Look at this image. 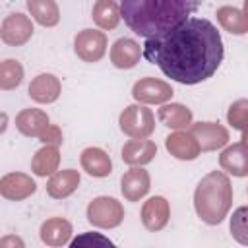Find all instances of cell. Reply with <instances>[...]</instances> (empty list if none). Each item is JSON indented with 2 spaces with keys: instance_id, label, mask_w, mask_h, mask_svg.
I'll return each instance as SVG.
<instances>
[{
  "instance_id": "cell-1",
  "label": "cell",
  "mask_w": 248,
  "mask_h": 248,
  "mask_svg": "<svg viewBox=\"0 0 248 248\" xmlns=\"http://www.w3.org/2000/svg\"><path fill=\"white\" fill-rule=\"evenodd\" d=\"M143 56L161 72L184 85L211 78L223 62V41L217 27L203 17H188L161 37L145 39Z\"/></svg>"
},
{
  "instance_id": "cell-2",
  "label": "cell",
  "mask_w": 248,
  "mask_h": 248,
  "mask_svg": "<svg viewBox=\"0 0 248 248\" xmlns=\"http://www.w3.org/2000/svg\"><path fill=\"white\" fill-rule=\"evenodd\" d=\"M198 0H120L124 23L140 37H161L186 21L196 10Z\"/></svg>"
},
{
  "instance_id": "cell-3",
  "label": "cell",
  "mask_w": 248,
  "mask_h": 248,
  "mask_svg": "<svg viewBox=\"0 0 248 248\" xmlns=\"http://www.w3.org/2000/svg\"><path fill=\"white\" fill-rule=\"evenodd\" d=\"M232 205V186L223 170L205 174L194 192V209L207 225H219Z\"/></svg>"
},
{
  "instance_id": "cell-4",
  "label": "cell",
  "mask_w": 248,
  "mask_h": 248,
  "mask_svg": "<svg viewBox=\"0 0 248 248\" xmlns=\"http://www.w3.org/2000/svg\"><path fill=\"white\" fill-rule=\"evenodd\" d=\"M120 130L128 136V138H136V140H143L149 138L155 130V116L151 112V108H147L143 103L140 105H130L120 112L118 118Z\"/></svg>"
},
{
  "instance_id": "cell-5",
  "label": "cell",
  "mask_w": 248,
  "mask_h": 248,
  "mask_svg": "<svg viewBox=\"0 0 248 248\" xmlns=\"http://www.w3.org/2000/svg\"><path fill=\"white\" fill-rule=\"evenodd\" d=\"M87 221L99 229H114L124 221V207L116 198L99 196L87 205Z\"/></svg>"
},
{
  "instance_id": "cell-6",
  "label": "cell",
  "mask_w": 248,
  "mask_h": 248,
  "mask_svg": "<svg viewBox=\"0 0 248 248\" xmlns=\"http://www.w3.org/2000/svg\"><path fill=\"white\" fill-rule=\"evenodd\" d=\"M74 50L83 62H99L107 52V35L95 29H81L74 39Z\"/></svg>"
},
{
  "instance_id": "cell-7",
  "label": "cell",
  "mask_w": 248,
  "mask_h": 248,
  "mask_svg": "<svg viewBox=\"0 0 248 248\" xmlns=\"http://www.w3.org/2000/svg\"><path fill=\"white\" fill-rule=\"evenodd\" d=\"M172 87L157 78H141L132 87V97L143 105H163L172 97Z\"/></svg>"
},
{
  "instance_id": "cell-8",
  "label": "cell",
  "mask_w": 248,
  "mask_h": 248,
  "mask_svg": "<svg viewBox=\"0 0 248 248\" xmlns=\"http://www.w3.org/2000/svg\"><path fill=\"white\" fill-rule=\"evenodd\" d=\"M0 37L10 46H21L33 37V23L23 14H10L2 21Z\"/></svg>"
},
{
  "instance_id": "cell-9",
  "label": "cell",
  "mask_w": 248,
  "mask_h": 248,
  "mask_svg": "<svg viewBox=\"0 0 248 248\" xmlns=\"http://www.w3.org/2000/svg\"><path fill=\"white\" fill-rule=\"evenodd\" d=\"M202 151H215L229 143V130L215 122H196L190 126Z\"/></svg>"
},
{
  "instance_id": "cell-10",
  "label": "cell",
  "mask_w": 248,
  "mask_h": 248,
  "mask_svg": "<svg viewBox=\"0 0 248 248\" xmlns=\"http://www.w3.org/2000/svg\"><path fill=\"white\" fill-rule=\"evenodd\" d=\"M35 190H37L35 180L25 172H8L0 178V194L6 200L21 202L31 194H35Z\"/></svg>"
},
{
  "instance_id": "cell-11",
  "label": "cell",
  "mask_w": 248,
  "mask_h": 248,
  "mask_svg": "<svg viewBox=\"0 0 248 248\" xmlns=\"http://www.w3.org/2000/svg\"><path fill=\"white\" fill-rule=\"evenodd\" d=\"M149 188H151L149 172L141 167H132L120 178V190L124 200L128 202H140L149 192Z\"/></svg>"
},
{
  "instance_id": "cell-12",
  "label": "cell",
  "mask_w": 248,
  "mask_h": 248,
  "mask_svg": "<svg viewBox=\"0 0 248 248\" xmlns=\"http://www.w3.org/2000/svg\"><path fill=\"white\" fill-rule=\"evenodd\" d=\"M165 147H167V151H169L172 157H176V159H180V161H192V159H196V157L200 155V151H202V147H200L196 136H194L192 132H184V130H176V132H172L170 136H167Z\"/></svg>"
},
{
  "instance_id": "cell-13",
  "label": "cell",
  "mask_w": 248,
  "mask_h": 248,
  "mask_svg": "<svg viewBox=\"0 0 248 248\" xmlns=\"http://www.w3.org/2000/svg\"><path fill=\"white\" fill-rule=\"evenodd\" d=\"M169 217H170V207L163 196L149 198L141 207V223L151 232L165 229L169 223Z\"/></svg>"
},
{
  "instance_id": "cell-14",
  "label": "cell",
  "mask_w": 248,
  "mask_h": 248,
  "mask_svg": "<svg viewBox=\"0 0 248 248\" xmlns=\"http://www.w3.org/2000/svg\"><path fill=\"white\" fill-rule=\"evenodd\" d=\"M27 91H29V97L35 103L48 105V103H54L60 97L62 85H60V79L54 74H39L37 78L31 79Z\"/></svg>"
},
{
  "instance_id": "cell-15",
  "label": "cell",
  "mask_w": 248,
  "mask_h": 248,
  "mask_svg": "<svg viewBox=\"0 0 248 248\" xmlns=\"http://www.w3.org/2000/svg\"><path fill=\"white\" fill-rule=\"evenodd\" d=\"M157 155V145L155 141L143 138V140H128L122 147V161L130 167H143L147 163L153 161V157Z\"/></svg>"
},
{
  "instance_id": "cell-16",
  "label": "cell",
  "mask_w": 248,
  "mask_h": 248,
  "mask_svg": "<svg viewBox=\"0 0 248 248\" xmlns=\"http://www.w3.org/2000/svg\"><path fill=\"white\" fill-rule=\"evenodd\" d=\"M141 54H143V48L134 39H128V37L114 41V45L110 46V62L120 70L134 68L140 62Z\"/></svg>"
},
{
  "instance_id": "cell-17",
  "label": "cell",
  "mask_w": 248,
  "mask_h": 248,
  "mask_svg": "<svg viewBox=\"0 0 248 248\" xmlns=\"http://www.w3.org/2000/svg\"><path fill=\"white\" fill-rule=\"evenodd\" d=\"M219 165L225 172L232 176H246L248 174V145L244 141L229 145L221 153Z\"/></svg>"
},
{
  "instance_id": "cell-18",
  "label": "cell",
  "mask_w": 248,
  "mask_h": 248,
  "mask_svg": "<svg viewBox=\"0 0 248 248\" xmlns=\"http://www.w3.org/2000/svg\"><path fill=\"white\" fill-rule=\"evenodd\" d=\"M79 172L74 169H64V170H56L48 182H46V194L54 200H62L72 196L78 186H79Z\"/></svg>"
},
{
  "instance_id": "cell-19",
  "label": "cell",
  "mask_w": 248,
  "mask_h": 248,
  "mask_svg": "<svg viewBox=\"0 0 248 248\" xmlns=\"http://www.w3.org/2000/svg\"><path fill=\"white\" fill-rule=\"evenodd\" d=\"M48 126V114L41 108H23L16 116V128L27 138H39Z\"/></svg>"
},
{
  "instance_id": "cell-20",
  "label": "cell",
  "mask_w": 248,
  "mask_h": 248,
  "mask_svg": "<svg viewBox=\"0 0 248 248\" xmlns=\"http://www.w3.org/2000/svg\"><path fill=\"white\" fill-rule=\"evenodd\" d=\"M39 232H41V240L46 246L58 248V246H64V244L70 242V238H72V225H70L68 219L52 217V219H46L41 225Z\"/></svg>"
},
{
  "instance_id": "cell-21",
  "label": "cell",
  "mask_w": 248,
  "mask_h": 248,
  "mask_svg": "<svg viewBox=\"0 0 248 248\" xmlns=\"http://www.w3.org/2000/svg\"><path fill=\"white\" fill-rule=\"evenodd\" d=\"M79 163H81V169L89 174V176H97V178H103V176H108L112 172V161L108 157L107 151L99 149V147H87L81 151V157H79Z\"/></svg>"
},
{
  "instance_id": "cell-22",
  "label": "cell",
  "mask_w": 248,
  "mask_h": 248,
  "mask_svg": "<svg viewBox=\"0 0 248 248\" xmlns=\"http://www.w3.org/2000/svg\"><path fill=\"white\" fill-rule=\"evenodd\" d=\"M157 118L170 130H184L192 126V110L180 103H163L157 110Z\"/></svg>"
},
{
  "instance_id": "cell-23",
  "label": "cell",
  "mask_w": 248,
  "mask_h": 248,
  "mask_svg": "<svg viewBox=\"0 0 248 248\" xmlns=\"http://www.w3.org/2000/svg\"><path fill=\"white\" fill-rule=\"evenodd\" d=\"M91 17H93L97 27H101L105 31H110L118 25V21L122 17V12H120V6L114 0H97L93 4Z\"/></svg>"
},
{
  "instance_id": "cell-24",
  "label": "cell",
  "mask_w": 248,
  "mask_h": 248,
  "mask_svg": "<svg viewBox=\"0 0 248 248\" xmlns=\"http://www.w3.org/2000/svg\"><path fill=\"white\" fill-rule=\"evenodd\" d=\"M58 163H60L58 145H45V147H41L33 155V159H31V170L37 176H48V174H54L56 172Z\"/></svg>"
},
{
  "instance_id": "cell-25",
  "label": "cell",
  "mask_w": 248,
  "mask_h": 248,
  "mask_svg": "<svg viewBox=\"0 0 248 248\" xmlns=\"http://www.w3.org/2000/svg\"><path fill=\"white\" fill-rule=\"evenodd\" d=\"M217 21L231 35H246L248 33V17L242 10L234 6H221L217 10Z\"/></svg>"
},
{
  "instance_id": "cell-26",
  "label": "cell",
  "mask_w": 248,
  "mask_h": 248,
  "mask_svg": "<svg viewBox=\"0 0 248 248\" xmlns=\"http://www.w3.org/2000/svg\"><path fill=\"white\" fill-rule=\"evenodd\" d=\"M27 10L43 27H54L60 21V10L54 0H27Z\"/></svg>"
},
{
  "instance_id": "cell-27",
  "label": "cell",
  "mask_w": 248,
  "mask_h": 248,
  "mask_svg": "<svg viewBox=\"0 0 248 248\" xmlns=\"http://www.w3.org/2000/svg\"><path fill=\"white\" fill-rule=\"evenodd\" d=\"M23 79V66L14 60V58H8L0 64V87L4 91H10V89H16Z\"/></svg>"
},
{
  "instance_id": "cell-28",
  "label": "cell",
  "mask_w": 248,
  "mask_h": 248,
  "mask_svg": "<svg viewBox=\"0 0 248 248\" xmlns=\"http://www.w3.org/2000/svg\"><path fill=\"white\" fill-rule=\"evenodd\" d=\"M231 234L236 242L248 246V205H240L232 211V217L229 221Z\"/></svg>"
},
{
  "instance_id": "cell-29",
  "label": "cell",
  "mask_w": 248,
  "mask_h": 248,
  "mask_svg": "<svg viewBox=\"0 0 248 248\" xmlns=\"http://www.w3.org/2000/svg\"><path fill=\"white\" fill-rule=\"evenodd\" d=\"M227 120L234 130L242 132L244 128H248V99L234 101L227 110Z\"/></svg>"
},
{
  "instance_id": "cell-30",
  "label": "cell",
  "mask_w": 248,
  "mask_h": 248,
  "mask_svg": "<svg viewBox=\"0 0 248 248\" xmlns=\"http://www.w3.org/2000/svg\"><path fill=\"white\" fill-rule=\"evenodd\" d=\"M39 140L45 143V145H62V130L58 128V126H54V124H50L41 136H39Z\"/></svg>"
},
{
  "instance_id": "cell-31",
  "label": "cell",
  "mask_w": 248,
  "mask_h": 248,
  "mask_svg": "<svg viewBox=\"0 0 248 248\" xmlns=\"http://www.w3.org/2000/svg\"><path fill=\"white\" fill-rule=\"evenodd\" d=\"M81 244H101V246H112V242H110L108 238H105V236H101V234H91V232H87V234L78 236L76 240H72V246H74V248H76V246H81Z\"/></svg>"
},
{
  "instance_id": "cell-32",
  "label": "cell",
  "mask_w": 248,
  "mask_h": 248,
  "mask_svg": "<svg viewBox=\"0 0 248 248\" xmlns=\"http://www.w3.org/2000/svg\"><path fill=\"white\" fill-rule=\"evenodd\" d=\"M10 244H19V246L23 248V242H21L19 238H16V236H6L4 240H0V248H8Z\"/></svg>"
},
{
  "instance_id": "cell-33",
  "label": "cell",
  "mask_w": 248,
  "mask_h": 248,
  "mask_svg": "<svg viewBox=\"0 0 248 248\" xmlns=\"http://www.w3.org/2000/svg\"><path fill=\"white\" fill-rule=\"evenodd\" d=\"M242 141L248 145V128H244V130H242Z\"/></svg>"
},
{
  "instance_id": "cell-34",
  "label": "cell",
  "mask_w": 248,
  "mask_h": 248,
  "mask_svg": "<svg viewBox=\"0 0 248 248\" xmlns=\"http://www.w3.org/2000/svg\"><path fill=\"white\" fill-rule=\"evenodd\" d=\"M242 12H244V16L248 17V0H244V10H242Z\"/></svg>"
}]
</instances>
